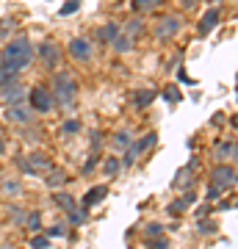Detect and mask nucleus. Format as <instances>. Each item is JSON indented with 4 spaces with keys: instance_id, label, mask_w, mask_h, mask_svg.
<instances>
[{
    "instance_id": "obj_1",
    "label": "nucleus",
    "mask_w": 238,
    "mask_h": 249,
    "mask_svg": "<svg viewBox=\"0 0 238 249\" xmlns=\"http://www.w3.org/2000/svg\"><path fill=\"white\" fill-rule=\"evenodd\" d=\"M31 58H34V45H31L28 36L11 39L9 45L0 50V67H3V70H11V72L25 70L28 64H31Z\"/></svg>"
},
{
    "instance_id": "obj_2",
    "label": "nucleus",
    "mask_w": 238,
    "mask_h": 249,
    "mask_svg": "<svg viewBox=\"0 0 238 249\" xmlns=\"http://www.w3.org/2000/svg\"><path fill=\"white\" fill-rule=\"evenodd\" d=\"M53 103L61 108H70L75 103V94H78V83L70 72H55L53 75Z\"/></svg>"
},
{
    "instance_id": "obj_3",
    "label": "nucleus",
    "mask_w": 238,
    "mask_h": 249,
    "mask_svg": "<svg viewBox=\"0 0 238 249\" xmlns=\"http://www.w3.org/2000/svg\"><path fill=\"white\" fill-rule=\"evenodd\" d=\"M17 163H19V169L28 172V175H47V172L55 166L53 158H50V155H44V152H31V155H22Z\"/></svg>"
},
{
    "instance_id": "obj_4",
    "label": "nucleus",
    "mask_w": 238,
    "mask_h": 249,
    "mask_svg": "<svg viewBox=\"0 0 238 249\" xmlns=\"http://www.w3.org/2000/svg\"><path fill=\"white\" fill-rule=\"evenodd\" d=\"M180 25H183V19L177 17V14H166V17H161L158 22H155V28H152V34H155V39H172V36H177V31H180Z\"/></svg>"
},
{
    "instance_id": "obj_5",
    "label": "nucleus",
    "mask_w": 238,
    "mask_h": 249,
    "mask_svg": "<svg viewBox=\"0 0 238 249\" xmlns=\"http://www.w3.org/2000/svg\"><path fill=\"white\" fill-rule=\"evenodd\" d=\"M211 180L219 191L221 188H233L236 186V166H233V163H219V166L211 172Z\"/></svg>"
},
{
    "instance_id": "obj_6",
    "label": "nucleus",
    "mask_w": 238,
    "mask_h": 249,
    "mask_svg": "<svg viewBox=\"0 0 238 249\" xmlns=\"http://www.w3.org/2000/svg\"><path fill=\"white\" fill-rule=\"evenodd\" d=\"M155 142H158L155 133H147V136H141V139H136V142H130V147L125 150V163H136V158H139L144 150H150Z\"/></svg>"
},
{
    "instance_id": "obj_7",
    "label": "nucleus",
    "mask_w": 238,
    "mask_h": 249,
    "mask_svg": "<svg viewBox=\"0 0 238 249\" xmlns=\"http://www.w3.org/2000/svg\"><path fill=\"white\" fill-rule=\"evenodd\" d=\"M28 106L34 108V111H50L55 103H53V94H50V89L36 86V89L31 91V103H28Z\"/></svg>"
},
{
    "instance_id": "obj_8",
    "label": "nucleus",
    "mask_w": 238,
    "mask_h": 249,
    "mask_svg": "<svg viewBox=\"0 0 238 249\" xmlns=\"http://www.w3.org/2000/svg\"><path fill=\"white\" fill-rule=\"evenodd\" d=\"M92 53H94V47H92V42L83 39V36H75V39L70 42V55H72V58H78V61H89Z\"/></svg>"
},
{
    "instance_id": "obj_9",
    "label": "nucleus",
    "mask_w": 238,
    "mask_h": 249,
    "mask_svg": "<svg viewBox=\"0 0 238 249\" xmlns=\"http://www.w3.org/2000/svg\"><path fill=\"white\" fill-rule=\"evenodd\" d=\"M6 119H11V122H19V124H31V119H34V108L28 106V103L11 106V108H6Z\"/></svg>"
},
{
    "instance_id": "obj_10",
    "label": "nucleus",
    "mask_w": 238,
    "mask_h": 249,
    "mask_svg": "<svg viewBox=\"0 0 238 249\" xmlns=\"http://www.w3.org/2000/svg\"><path fill=\"white\" fill-rule=\"evenodd\" d=\"M39 55H42L44 67H58V61H61V50H58L55 42H44V45L39 47Z\"/></svg>"
},
{
    "instance_id": "obj_11",
    "label": "nucleus",
    "mask_w": 238,
    "mask_h": 249,
    "mask_svg": "<svg viewBox=\"0 0 238 249\" xmlns=\"http://www.w3.org/2000/svg\"><path fill=\"white\" fill-rule=\"evenodd\" d=\"M70 183V175H67V169H58V166H53V169L44 175V186L47 188H64Z\"/></svg>"
},
{
    "instance_id": "obj_12",
    "label": "nucleus",
    "mask_w": 238,
    "mask_h": 249,
    "mask_svg": "<svg viewBox=\"0 0 238 249\" xmlns=\"http://www.w3.org/2000/svg\"><path fill=\"white\" fill-rule=\"evenodd\" d=\"M106 196H108V186H94L86 191V196L80 199V205H83V211H89V208H94L97 202H103Z\"/></svg>"
},
{
    "instance_id": "obj_13",
    "label": "nucleus",
    "mask_w": 238,
    "mask_h": 249,
    "mask_svg": "<svg viewBox=\"0 0 238 249\" xmlns=\"http://www.w3.org/2000/svg\"><path fill=\"white\" fill-rule=\"evenodd\" d=\"M3 94V100H6V108H11V106H19V103H25V89L22 86H9V89H3L0 91Z\"/></svg>"
},
{
    "instance_id": "obj_14",
    "label": "nucleus",
    "mask_w": 238,
    "mask_h": 249,
    "mask_svg": "<svg viewBox=\"0 0 238 249\" xmlns=\"http://www.w3.org/2000/svg\"><path fill=\"white\" fill-rule=\"evenodd\" d=\"M219 17H221L219 9H208V11H205L202 19H200V34H202V36H205V34H211L213 28L219 25Z\"/></svg>"
},
{
    "instance_id": "obj_15",
    "label": "nucleus",
    "mask_w": 238,
    "mask_h": 249,
    "mask_svg": "<svg viewBox=\"0 0 238 249\" xmlns=\"http://www.w3.org/2000/svg\"><path fill=\"white\" fill-rule=\"evenodd\" d=\"M191 183H194V163H188V166H183V169L177 172L172 186L175 188H191Z\"/></svg>"
},
{
    "instance_id": "obj_16",
    "label": "nucleus",
    "mask_w": 238,
    "mask_h": 249,
    "mask_svg": "<svg viewBox=\"0 0 238 249\" xmlns=\"http://www.w3.org/2000/svg\"><path fill=\"white\" fill-rule=\"evenodd\" d=\"M216 158H219L221 163L236 158V139H227V142H219V144H216Z\"/></svg>"
},
{
    "instance_id": "obj_17",
    "label": "nucleus",
    "mask_w": 238,
    "mask_h": 249,
    "mask_svg": "<svg viewBox=\"0 0 238 249\" xmlns=\"http://www.w3.org/2000/svg\"><path fill=\"white\" fill-rule=\"evenodd\" d=\"M194 199H197V196L188 191L185 196H180V199H175V202L169 205V213H172V216H180L183 211H188V208H191V202H194Z\"/></svg>"
},
{
    "instance_id": "obj_18",
    "label": "nucleus",
    "mask_w": 238,
    "mask_h": 249,
    "mask_svg": "<svg viewBox=\"0 0 238 249\" xmlns=\"http://www.w3.org/2000/svg\"><path fill=\"white\" fill-rule=\"evenodd\" d=\"M119 34H122V28L116 25V22H108V25H103V28L97 31V39H100V42H108V45H111V42H114Z\"/></svg>"
},
{
    "instance_id": "obj_19",
    "label": "nucleus",
    "mask_w": 238,
    "mask_h": 249,
    "mask_svg": "<svg viewBox=\"0 0 238 249\" xmlns=\"http://www.w3.org/2000/svg\"><path fill=\"white\" fill-rule=\"evenodd\" d=\"M155 97H158V91L155 89H141V91L133 94V103H136V108H147Z\"/></svg>"
},
{
    "instance_id": "obj_20",
    "label": "nucleus",
    "mask_w": 238,
    "mask_h": 249,
    "mask_svg": "<svg viewBox=\"0 0 238 249\" xmlns=\"http://www.w3.org/2000/svg\"><path fill=\"white\" fill-rule=\"evenodd\" d=\"M133 142V136L128 133V130H119V133H114V139H111V144H114V150H128Z\"/></svg>"
},
{
    "instance_id": "obj_21",
    "label": "nucleus",
    "mask_w": 238,
    "mask_h": 249,
    "mask_svg": "<svg viewBox=\"0 0 238 249\" xmlns=\"http://www.w3.org/2000/svg\"><path fill=\"white\" fill-rule=\"evenodd\" d=\"M9 86H17V72L3 70V67H0V91L9 89Z\"/></svg>"
},
{
    "instance_id": "obj_22",
    "label": "nucleus",
    "mask_w": 238,
    "mask_h": 249,
    "mask_svg": "<svg viewBox=\"0 0 238 249\" xmlns=\"http://www.w3.org/2000/svg\"><path fill=\"white\" fill-rule=\"evenodd\" d=\"M55 205H58V208H64L67 213L78 211V202H75V199H72L70 194H55Z\"/></svg>"
},
{
    "instance_id": "obj_23",
    "label": "nucleus",
    "mask_w": 238,
    "mask_h": 249,
    "mask_svg": "<svg viewBox=\"0 0 238 249\" xmlns=\"http://www.w3.org/2000/svg\"><path fill=\"white\" fill-rule=\"evenodd\" d=\"M111 47H114L116 53H128V50L133 47V39H128L125 34H119V36L114 39V42H111Z\"/></svg>"
},
{
    "instance_id": "obj_24",
    "label": "nucleus",
    "mask_w": 238,
    "mask_h": 249,
    "mask_svg": "<svg viewBox=\"0 0 238 249\" xmlns=\"http://www.w3.org/2000/svg\"><path fill=\"white\" fill-rule=\"evenodd\" d=\"M125 36H128V39H133V36L136 34H141V31H144V22H141V17H133L130 22H125Z\"/></svg>"
},
{
    "instance_id": "obj_25",
    "label": "nucleus",
    "mask_w": 238,
    "mask_h": 249,
    "mask_svg": "<svg viewBox=\"0 0 238 249\" xmlns=\"http://www.w3.org/2000/svg\"><path fill=\"white\" fill-rule=\"evenodd\" d=\"M25 224H28V230H39L42 227V216H39V211H31V213H25Z\"/></svg>"
},
{
    "instance_id": "obj_26",
    "label": "nucleus",
    "mask_w": 238,
    "mask_h": 249,
    "mask_svg": "<svg viewBox=\"0 0 238 249\" xmlns=\"http://www.w3.org/2000/svg\"><path fill=\"white\" fill-rule=\"evenodd\" d=\"M158 3H161V0H136V3H133V9H136V11L141 14V11H152V9H158Z\"/></svg>"
},
{
    "instance_id": "obj_27",
    "label": "nucleus",
    "mask_w": 238,
    "mask_h": 249,
    "mask_svg": "<svg viewBox=\"0 0 238 249\" xmlns=\"http://www.w3.org/2000/svg\"><path fill=\"white\" fill-rule=\"evenodd\" d=\"M80 130V122L78 119H67V122L61 124V136H75Z\"/></svg>"
},
{
    "instance_id": "obj_28",
    "label": "nucleus",
    "mask_w": 238,
    "mask_h": 249,
    "mask_svg": "<svg viewBox=\"0 0 238 249\" xmlns=\"http://www.w3.org/2000/svg\"><path fill=\"white\" fill-rule=\"evenodd\" d=\"M197 230L202 232V235H205V232L211 235V232H216V222H213V219H205V216H202V219L197 222Z\"/></svg>"
},
{
    "instance_id": "obj_29",
    "label": "nucleus",
    "mask_w": 238,
    "mask_h": 249,
    "mask_svg": "<svg viewBox=\"0 0 238 249\" xmlns=\"http://www.w3.org/2000/svg\"><path fill=\"white\" fill-rule=\"evenodd\" d=\"M103 169H106V175H108V178H111V175H116V172L122 169V160H119V158H108V160H106V166H103Z\"/></svg>"
},
{
    "instance_id": "obj_30",
    "label": "nucleus",
    "mask_w": 238,
    "mask_h": 249,
    "mask_svg": "<svg viewBox=\"0 0 238 249\" xmlns=\"http://www.w3.org/2000/svg\"><path fill=\"white\" fill-rule=\"evenodd\" d=\"M9 216L14 224H25V211H19L17 205H9Z\"/></svg>"
},
{
    "instance_id": "obj_31",
    "label": "nucleus",
    "mask_w": 238,
    "mask_h": 249,
    "mask_svg": "<svg viewBox=\"0 0 238 249\" xmlns=\"http://www.w3.org/2000/svg\"><path fill=\"white\" fill-rule=\"evenodd\" d=\"M31 247L34 249H47L50 247V238H47V235H34V238H31Z\"/></svg>"
},
{
    "instance_id": "obj_32",
    "label": "nucleus",
    "mask_w": 238,
    "mask_h": 249,
    "mask_svg": "<svg viewBox=\"0 0 238 249\" xmlns=\"http://www.w3.org/2000/svg\"><path fill=\"white\" fill-rule=\"evenodd\" d=\"M144 232H147L150 238H155V235H164V224H155V222H150L147 227H144Z\"/></svg>"
},
{
    "instance_id": "obj_33",
    "label": "nucleus",
    "mask_w": 238,
    "mask_h": 249,
    "mask_svg": "<svg viewBox=\"0 0 238 249\" xmlns=\"http://www.w3.org/2000/svg\"><path fill=\"white\" fill-rule=\"evenodd\" d=\"M83 222H86V211H80L78 208V211H72L70 213V224H83Z\"/></svg>"
},
{
    "instance_id": "obj_34",
    "label": "nucleus",
    "mask_w": 238,
    "mask_h": 249,
    "mask_svg": "<svg viewBox=\"0 0 238 249\" xmlns=\"http://www.w3.org/2000/svg\"><path fill=\"white\" fill-rule=\"evenodd\" d=\"M164 97H166L169 103H177V100H180V94H177L175 86H166V89H164Z\"/></svg>"
},
{
    "instance_id": "obj_35",
    "label": "nucleus",
    "mask_w": 238,
    "mask_h": 249,
    "mask_svg": "<svg viewBox=\"0 0 238 249\" xmlns=\"http://www.w3.org/2000/svg\"><path fill=\"white\" fill-rule=\"evenodd\" d=\"M3 191L6 194H19V183L17 180H9V183H3Z\"/></svg>"
},
{
    "instance_id": "obj_36",
    "label": "nucleus",
    "mask_w": 238,
    "mask_h": 249,
    "mask_svg": "<svg viewBox=\"0 0 238 249\" xmlns=\"http://www.w3.org/2000/svg\"><path fill=\"white\" fill-rule=\"evenodd\" d=\"M150 249H169V241L161 235V238H152L150 241Z\"/></svg>"
},
{
    "instance_id": "obj_37",
    "label": "nucleus",
    "mask_w": 238,
    "mask_h": 249,
    "mask_svg": "<svg viewBox=\"0 0 238 249\" xmlns=\"http://www.w3.org/2000/svg\"><path fill=\"white\" fill-rule=\"evenodd\" d=\"M100 147H103V133H100V130H94V133H92V150L97 152Z\"/></svg>"
},
{
    "instance_id": "obj_38",
    "label": "nucleus",
    "mask_w": 238,
    "mask_h": 249,
    "mask_svg": "<svg viewBox=\"0 0 238 249\" xmlns=\"http://www.w3.org/2000/svg\"><path fill=\"white\" fill-rule=\"evenodd\" d=\"M78 9H80V3L78 0H72V3H67V6L61 9V17H67V14H72V11H78Z\"/></svg>"
},
{
    "instance_id": "obj_39",
    "label": "nucleus",
    "mask_w": 238,
    "mask_h": 249,
    "mask_svg": "<svg viewBox=\"0 0 238 249\" xmlns=\"http://www.w3.org/2000/svg\"><path fill=\"white\" fill-rule=\"evenodd\" d=\"M97 160H100V155H92V160H86V166H83V172H92L94 166H97Z\"/></svg>"
},
{
    "instance_id": "obj_40",
    "label": "nucleus",
    "mask_w": 238,
    "mask_h": 249,
    "mask_svg": "<svg viewBox=\"0 0 238 249\" xmlns=\"http://www.w3.org/2000/svg\"><path fill=\"white\" fill-rule=\"evenodd\" d=\"M9 28H11V22H9V19H0V39H3V36L9 34Z\"/></svg>"
},
{
    "instance_id": "obj_41",
    "label": "nucleus",
    "mask_w": 238,
    "mask_h": 249,
    "mask_svg": "<svg viewBox=\"0 0 238 249\" xmlns=\"http://www.w3.org/2000/svg\"><path fill=\"white\" fill-rule=\"evenodd\" d=\"M64 232H67V227H53V230H47V232H44V235L50 238V235H64Z\"/></svg>"
},
{
    "instance_id": "obj_42",
    "label": "nucleus",
    "mask_w": 238,
    "mask_h": 249,
    "mask_svg": "<svg viewBox=\"0 0 238 249\" xmlns=\"http://www.w3.org/2000/svg\"><path fill=\"white\" fill-rule=\"evenodd\" d=\"M0 152H6V144H3V139H0Z\"/></svg>"
},
{
    "instance_id": "obj_43",
    "label": "nucleus",
    "mask_w": 238,
    "mask_h": 249,
    "mask_svg": "<svg viewBox=\"0 0 238 249\" xmlns=\"http://www.w3.org/2000/svg\"><path fill=\"white\" fill-rule=\"evenodd\" d=\"M0 249H14V247H11V244H3V247H0Z\"/></svg>"
}]
</instances>
